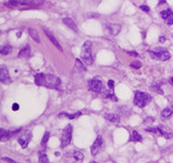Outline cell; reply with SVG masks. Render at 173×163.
Instances as JSON below:
<instances>
[{
  "instance_id": "cell-18",
  "label": "cell",
  "mask_w": 173,
  "mask_h": 163,
  "mask_svg": "<svg viewBox=\"0 0 173 163\" xmlns=\"http://www.w3.org/2000/svg\"><path fill=\"white\" fill-rule=\"evenodd\" d=\"M30 0H9L8 1V5L11 6V7H16V6H18L20 4H30L29 3Z\"/></svg>"
},
{
  "instance_id": "cell-20",
  "label": "cell",
  "mask_w": 173,
  "mask_h": 163,
  "mask_svg": "<svg viewBox=\"0 0 173 163\" xmlns=\"http://www.w3.org/2000/svg\"><path fill=\"white\" fill-rule=\"evenodd\" d=\"M105 118L110 122H118L120 121V116L117 114H107L105 115Z\"/></svg>"
},
{
  "instance_id": "cell-21",
  "label": "cell",
  "mask_w": 173,
  "mask_h": 163,
  "mask_svg": "<svg viewBox=\"0 0 173 163\" xmlns=\"http://www.w3.org/2000/svg\"><path fill=\"white\" fill-rule=\"evenodd\" d=\"M38 161L39 163H48V158H47V155L46 153H44V150H41L39 152V156H38Z\"/></svg>"
},
{
  "instance_id": "cell-25",
  "label": "cell",
  "mask_w": 173,
  "mask_h": 163,
  "mask_svg": "<svg viewBox=\"0 0 173 163\" xmlns=\"http://www.w3.org/2000/svg\"><path fill=\"white\" fill-rule=\"evenodd\" d=\"M12 51V48L10 47V46H7V45H5V46H2L1 47V54L3 55V56H6V55H8L10 52Z\"/></svg>"
},
{
  "instance_id": "cell-14",
  "label": "cell",
  "mask_w": 173,
  "mask_h": 163,
  "mask_svg": "<svg viewBox=\"0 0 173 163\" xmlns=\"http://www.w3.org/2000/svg\"><path fill=\"white\" fill-rule=\"evenodd\" d=\"M108 28L110 32V34L112 36H116L119 34V32L120 31L121 26L119 24H112V25H108Z\"/></svg>"
},
{
  "instance_id": "cell-32",
  "label": "cell",
  "mask_w": 173,
  "mask_h": 163,
  "mask_svg": "<svg viewBox=\"0 0 173 163\" xmlns=\"http://www.w3.org/2000/svg\"><path fill=\"white\" fill-rule=\"evenodd\" d=\"M12 109H13V110H19V106H18V104L17 103H14L13 104V107H12Z\"/></svg>"
},
{
  "instance_id": "cell-29",
  "label": "cell",
  "mask_w": 173,
  "mask_h": 163,
  "mask_svg": "<svg viewBox=\"0 0 173 163\" xmlns=\"http://www.w3.org/2000/svg\"><path fill=\"white\" fill-rule=\"evenodd\" d=\"M2 160H6V161H8V163H18V162H17V161H15V160H13L12 159L6 158V157H5V158H2Z\"/></svg>"
},
{
  "instance_id": "cell-34",
  "label": "cell",
  "mask_w": 173,
  "mask_h": 163,
  "mask_svg": "<svg viewBox=\"0 0 173 163\" xmlns=\"http://www.w3.org/2000/svg\"><path fill=\"white\" fill-rule=\"evenodd\" d=\"M130 55H131V56H135V57H138V53H136V52H128Z\"/></svg>"
},
{
  "instance_id": "cell-17",
  "label": "cell",
  "mask_w": 173,
  "mask_h": 163,
  "mask_svg": "<svg viewBox=\"0 0 173 163\" xmlns=\"http://www.w3.org/2000/svg\"><path fill=\"white\" fill-rule=\"evenodd\" d=\"M141 140H142V137L138 134V131L133 130L132 133H131V136H130V141H132V142H139Z\"/></svg>"
},
{
  "instance_id": "cell-7",
  "label": "cell",
  "mask_w": 173,
  "mask_h": 163,
  "mask_svg": "<svg viewBox=\"0 0 173 163\" xmlns=\"http://www.w3.org/2000/svg\"><path fill=\"white\" fill-rule=\"evenodd\" d=\"M31 138H32L31 131L30 130H26L25 132H23L19 136L17 141H18L19 145L22 147V149H26L27 146H28V144H29V142H30V140H31Z\"/></svg>"
},
{
  "instance_id": "cell-10",
  "label": "cell",
  "mask_w": 173,
  "mask_h": 163,
  "mask_svg": "<svg viewBox=\"0 0 173 163\" xmlns=\"http://www.w3.org/2000/svg\"><path fill=\"white\" fill-rule=\"evenodd\" d=\"M42 28H43L44 32H45V34L47 35V37H48V39L51 41L52 43L54 44V46L59 49V50H60V51H63V48H61L60 44L59 43V41L57 40V38L53 36V34L51 33V31L48 29V28H47L46 26H42Z\"/></svg>"
},
{
  "instance_id": "cell-1",
  "label": "cell",
  "mask_w": 173,
  "mask_h": 163,
  "mask_svg": "<svg viewBox=\"0 0 173 163\" xmlns=\"http://www.w3.org/2000/svg\"><path fill=\"white\" fill-rule=\"evenodd\" d=\"M35 82L38 86H44L48 88H58L61 84L59 77L51 74H36L35 76Z\"/></svg>"
},
{
  "instance_id": "cell-33",
  "label": "cell",
  "mask_w": 173,
  "mask_h": 163,
  "mask_svg": "<svg viewBox=\"0 0 173 163\" xmlns=\"http://www.w3.org/2000/svg\"><path fill=\"white\" fill-rule=\"evenodd\" d=\"M166 41V37H159V42L160 43H164Z\"/></svg>"
},
{
  "instance_id": "cell-8",
  "label": "cell",
  "mask_w": 173,
  "mask_h": 163,
  "mask_svg": "<svg viewBox=\"0 0 173 163\" xmlns=\"http://www.w3.org/2000/svg\"><path fill=\"white\" fill-rule=\"evenodd\" d=\"M104 147V141L103 138L101 136H98V137L96 138V140L94 141L93 145L91 146V155L92 156H96L98 155L103 149Z\"/></svg>"
},
{
  "instance_id": "cell-36",
  "label": "cell",
  "mask_w": 173,
  "mask_h": 163,
  "mask_svg": "<svg viewBox=\"0 0 173 163\" xmlns=\"http://www.w3.org/2000/svg\"><path fill=\"white\" fill-rule=\"evenodd\" d=\"M21 34H22V32H19V33H18V35H17V36L18 37H19L21 36Z\"/></svg>"
},
{
  "instance_id": "cell-27",
  "label": "cell",
  "mask_w": 173,
  "mask_h": 163,
  "mask_svg": "<svg viewBox=\"0 0 173 163\" xmlns=\"http://www.w3.org/2000/svg\"><path fill=\"white\" fill-rule=\"evenodd\" d=\"M130 68H132V69H139L140 67H141V62H139L138 60H136V61H132L131 63H130Z\"/></svg>"
},
{
  "instance_id": "cell-13",
  "label": "cell",
  "mask_w": 173,
  "mask_h": 163,
  "mask_svg": "<svg viewBox=\"0 0 173 163\" xmlns=\"http://www.w3.org/2000/svg\"><path fill=\"white\" fill-rule=\"evenodd\" d=\"M30 57V48L28 46H26L25 48H23L18 54V58L20 59H27Z\"/></svg>"
},
{
  "instance_id": "cell-15",
  "label": "cell",
  "mask_w": 173,
  "mask_h": 163,
  "mask_svg": "<svg viewBox=\"0 0 173 163\" xmlns=\"http://www.w3.org/2000/svg\"><path fill=\"white\" fill-rule=\"evenodd\" d=\"M80 115H81V112H78V113H75V114H68L67 112H62V113H60L59 115V118H64V117H66V118H68L69 120H75L78 117H79Z\"/></svg>"
},
{
  "instance_id": "cell-23",
  "label": "cell",
  "mask_w": 173,
  "mask_h": 163,
  "mask_svg": "<svg viewBox=\"0 0 173 163\" xmlns=\"http://www.w3.org/2000/svg\"><path fill=\"white\" fill-rule=\"evenodd\" d=\"M172 115V110L169 108H166L164 109L162 112H161V118L162 119H169L170 116Z\"/></svg>"
},
{
  "instance_id": "cell-2",
  "label": "cell",
  "mask_w": 173,
  "mask_h": 163,
  "mask_svg": "<svg viewBox=\"0 0 173 163\" xmlns=\"http://www.w3.org/2000/svg\"><path fill=\"white\" fill-rule=\"evenodd\" d=\"M91 46L92 43L90 41H86L82 46V52H81V59L87 65H91L93 63V58L91 54Z\"/></svg>"
},
{
  "instance_id": "cell-19",
  "label": "cell",
  "mask_w": 173,
  "mask_h": 163,
  "mask_svg": "<svg viewBox=\"0 0 173 163\" xmlns=\"http://www.w3.org/2000/svg\"><path fill=\"white\" fill-rule=\"evenodd\" d=\"M75 69L78 70V71H81V72H83V71L85 72L87 70L86 67L84 66L83 62H81L78 59H76V60H75Z\"/></svg>"
},
{
  "instance_id": "cell-6",
  "label": "cell",
  "mask_w": 173,
  "mask_h": 163,
  "mask_svg": "<svg viewBox=\"0 0 173 163\" xmlns=\"http://www.w3.org/2000/svg\"><path fill=\"white\" fill-rule=\"evenodd\" d=\"M102 87H103V83L99 77H94L91 80H89V82H88L89 90H91L95 93H99L102 90Z\"/></svg>"
},
{
  "instance_id": "cell-11",
  "label": "cell",
  "mask_w": 173,
  "mask_h": 163,
  "mask_svg": "<svg viewBox=\"0 0 173 163\" xmlns=\"http://www.w3.org/2000/svg\"><path fill=\"white\" fill-rule=\"evenodd\" d=\"M0 81L4 84H9L11 83V79L9 77L8 70L6 69V67H1L0 69Z\"/></svg>"
},
{
  "instance_id": "cell-30",
  "label": "cell",
  "mask_w": 173,
  "mask_h": 163,
  "mask_svg": "<svg viewBox=\"0 0 173 163\" xmlns=\"http://www.w3.org/2000/svg\"><path fill=\"white\" fill-rule=\"evenodd\" d=\"M108 86L109 87V89H113V88H114V81H113V80H109Z\"/></svg>"
},
{
  "instance_id": "cell-22",
  "label": "cell",
  "mask_w": 173,
  "mask_h": 163,
  "mask_svg": "<svg viewBox=\"0 0 173 163\" xmlns=\"http://www.w3.org/2000/svg\"><path fill=\"white\" fill-rule=\"evenodd\" d=\"M150 88H151V90L155 91V92L159 93V94H163V90H162V88L160 87V84H159V83H153V84L150 86Z\"/></svg>"
},
{
  "instance_id": "cell-9",
  "label": "cell",
  "mask_w": 173,
  "mask_h": 163,
  "mask_svg": "<svg viewBox=\"0 0 173 163\" xmlns=\"http://www.w3.org/2000/svg\"><path fill=\"white\" fill-rule=\"evenodd\" d=\"M160 17H162L166 21L168 26H172L173 25V11L170 9H166L160 12Z\"/></svg>"
},
{
  "instance_id": "cell-24",
  "label": "cell",
  "mask_w": 173,
  "mask_h": 163,
  "mask_svg": "<svg viewBox=\"0 0 173 163\" xmlns=\"http://www.w3.org/2000/svg\"><path fill=\"white\" fill-rule=\"evenodd\" d=\"M48 138H49V132H46L45 135H44V137L42 138V141H41V146H42L43 150H45L46 148H47V144Z\"/></svg>"
},
{
  "instance_id": "cell-16",
  "label": "cell",
  "mask_w": 173,
  "mask_h": 163,
  "mask_svg": "<svg viewBox=\"0 0 173 163\" xmlns=\"http://www.w3.org/2000/svg\"><path fill=\"white\" fill-rule=\"evenodd\" d=\"M28 34L30 35V37H32V39H34L36 43H40V38H39V36L38 33L36 32V30L34 28H28Z\"/></svg>"
},
{
  "instance_id": "cell-37",
  "label": "cell",
  "mask_w": 173,
  "mask_h": 163,
  "mask_svg": "<svg viewBox=\"0 0 173 163\" xmlns=\"http://www.w3.org/2000/svg\"><path fill=\"white\" fill-rule=\"evenodd\" d=\"M89 163H99V162H96V161H91V162Z\"/></svg>"
},
{
  "instance_id": "cell-4",
  "label": "cell",
  "mask_w": 173,
  "mask_h": 163,
  "mask_svg": "<svg viewBox=\"0 0 173 163\" xmlns=\"http://www.w3.org/2000/svg\"><path fill=\"white\" fill-rule=\"evenodd\" d=\"M148 53L150 54L151 58L159 59L161 61H166L170 58V53L165 48H159L156 50H148Z\"/></svg>"
},
{
  "instance_id": "cell-3",
  "label": "cell",
  "mask_w": 173,
  "mask_h": 163,
  "mask_svg": "<svg viewBox=\"0 0 173 163\" xmlns=\"http://www.w3.org/2000/svg\"><path fill=\"white\" fill-rule=\"evenodd\" d=\"M151 97L146 92H141V91H137L134 98V104L138 106V108H144L150 102Z\"/></svg>"
},
{
  "instance_id": "cell-26",
  "label": "cell",
  "mask_w": 173,
  "mask_h": 163,
  "mask_svg": "<svg viewBox=\"0 0 173 163\" xmlns=\"http://www.w3.org/2000/svg\"><path fill=\"white\" fill-rule=\"evenodd\" d=\"M73 156H74V158L76 159V160H78V161H82L83 159H84V155L82 154L80 151H75Z\"/></svg>"
},
{
  "instance_id": "cell-12",
  "label": "cell",
  "mask_w": 173,
  "mask_h": 163,
  "mask_svg": "<svg viewBox=\"0 0 173 163\" xmlns=\"http://www.w3.org/2000/svg\"><path fill=\"white\" fill-rule=\"evenodd\" d=\"M62 22L64 23V25H66L68 27L71 28L72 30L78 31V26H77V24L70 17H65V18H63Z\"/></svg>"
},
{
  "instance_id": "cell-31",
  "label": "cell",
  "mask_w": 173,
  "mask_h": 163,
  "mask_svg": "<svg viewBox=\"0 0 173 163\" xmlns=\"http://www.w3.org/2000/svg\"><path fill=\"white\" fill-rule=\"evenodd\" d=\"M139 8H140L141 10H143V11H145V12H148V11L150 10V8H149L148 6H140Z\"/></svg>"
},
{
  "instance_id": "cell-35",
  "label": "cell",
  "mask_w": 173,
  "mask_h": 163,
  "mask_svg": "<svg viewBox=\"0 0 173 163\" xmlns=\"http://www.w3.org/2000/svg\"><path fill=\"white\" fill-rule=\"evenodd\" d=\"M170 84L173 87V77H170Z\"/></svg>"
},
{
  "instance_id": "cell-28",
  "label": "cell",
  "mask_w": 173,
  "mask_h": 163,
  "mask_svg": "<svg viewBox=\"0 0 173 163\" xmlns=\"http://www.w3.org/2000/svg\"><path fill=\"white\" fill-rule=\"evenodd\" d=\"M153 122H154V118H152V117H147V118L144 120V123H145L146 125H151Z\"/></svg>"
},
{
  "instance_id": "cell-5",
  "label": "cell",
  "mask_w": 173,
  "mask_h": 163,
  "mask_svg": "<svg viewBox=\"0 0 173 163\" xmlns=\"http://www.w3.org/2000/svg\"><path fill=\"white\" fill-rule=\"evenodd\" d=\"M72 139V126L69 124L65 129H63L61 134V148H65L71 142Z\"/></svg>"
}]
</instances>
